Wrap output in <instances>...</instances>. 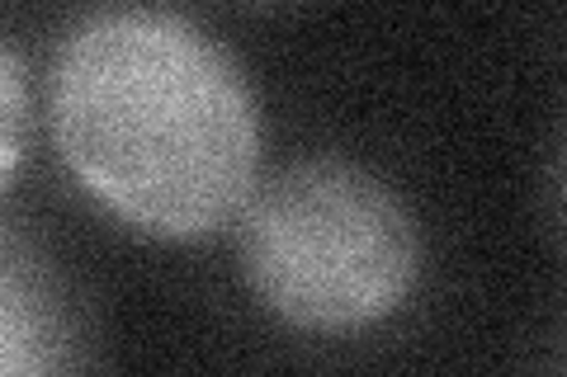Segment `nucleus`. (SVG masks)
I'll return each mask as SVG.
<instances>
[{"label": "nucleus", "mask_w": 567, "mask_h": 377, "mask_svg": "<svg viewBox=\"0 0 567 377\" xmlns=\"http://www.w3.org/2000/svg\"><path fill=\"white\" fill-rule=\"evenodd\" d=\"M52 137L95 199L156 237H204L251 203L260 128L237 62L166 10H100L62 39Z\"/></svg>", "instance_id": "nucleus-1"}, {"label": "nucleus", "mask_w": 567, "mask_h": 377, "mask_svg": "<svg viewBox=\"0 0 567 377\" xmlns=\"http://www.w3.org/2000/svg\"><path fill=\"white\" fill-rule=\"evenodd\" d=\"M416 227L393 189L350 160H298L241 208V269L275 316L354 331L398 307L416 279Z\"/></svg>", "instance_id": "nucleus-2"}, {"label": "nucleus", "mask_w": 567, "mask_h": 377, "mask_svg": "<svg viewBox=\"0 0 567 377\" xmlns=\"http://www.w3.org/2000/svg\"><path fill=\"white\" fill-rule=\"evenodd\" d=\"M0 377H62L58 307L14 245L0 279Z\"/></svg>", "instance_id": "nucleus-3"}, {"label": "nucleus", "mask_w": 567, "mask_h": 377, "mask_svg": "<svg viewBox=\"0 0 567 377\" xmlns=\"http://www.w3.org/2000/svg\"><path fill=\"white\" fill-rule=\"evenodd\" d=\"M0 90H6V147H0V160H6V179L14 175V160H20V123H24V76H20V57L6 52L0 62Z\"/></svg>", "instance_id": "nucleus-4"}]
</instances>
